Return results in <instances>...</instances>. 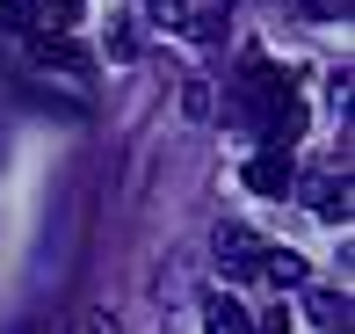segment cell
<instances>
[{"mask_svg": "<svg viewBox=\"0 0 355 334\" xmlns=\"http://www.w3.org/2000/svg\"><path fill=\"white\" fill-rule=\"evenodd\" d=\"M297 8L312 15V22H341V15H348V0H297Z\"/></svg>", "mask_w": 355, "mask_h": 334, "instance_id": "cell-12", "label": "cell"}, {"mask_svg": "<svg viewBox=\"0 0 355 334\" xmlns=\"http://www.w3.org/2000/svg\"><path fill=\"white\" fill-rule=\"evenodd\" d=\"M247 189H254V197H290V189H297V167H290V153L261 146V153L247 160Z\"/></svg>", "mask_w": 355, "mask_h": 334, "instance_id": "cell-3", "label": "cell"}, {"mask_svg": "<svg viewBox=\"0 0 355 334\" xmlns=\"http://www.w3.org/2000/svg\"><path fill=\"white\" fill-rule=\"evenodd\" d=\"M29 51H37V66H58V73H94V58L80 51V44H66V37H29Z\"/></svg>", "mask_w": 355, "mask_h": 334, "instance_id": "cell-4", "label": "cell"}, {"mask_svg": "<svg viewBox=\"0 0 355 334\" xmlns=\"http://www.w3.org/2000/svg\"><path fill=\"white\" fill-rule=\"evenodd\" d=\"M109 58H138V37H131V22H116V29H109Z\"/></svg>", "mask_w": 355, "mask_h": 334, "instance_id": "cell-13", "label": "cell"}, {"mask_svg": "<svg viewBox=\"0 0 355 334\" xmlns=\"http://www.w3.org/2000/svg\"><path fill=\"white\" fill-rule=\"evenodd\" d=\"M312 312L327 320V334H341L348 327V291H312Z\"/></svg>", "mask_w": 355, "mask_h": 334, "instance_id": "cell-8", "label": "cell"}, {"mask_svg": "<svg viewBox=\"0 0 355 334\" xmlns=\"http://www.w3.org/2000/svg\"><path fill=\"white\" fill-rule=\"evenodd\" d=\"M211 247H218V269H225L232 283H239V276H261V254H268V247L254 240L247 226H218V233H211Z\"/></svg>", "mask_w": 355, "mask_h": 334, "instance_id": "cell-2", "label": "cell"}, {"mask_svg": "<svg viewBox=\"0 0 355 334\" xmlns=\"http://www.w3.org/2000/svg\"><path fill=\"white\" fill-rule=\"evenodd\" d=\"M341 334H348V327H341Z\"/></svg>", "mask_w": 355, "mask_h": 334, "instance_id": "cell-17", "label": "cell"}, {"mask_svg": "<svg viewBox=\"0 0 355 334\" xmlns=\"http://www.w3.org/2000/svg\"><path fill=\"white\" fill-rule=\"evenodd\" d=\"M80 334H116V320H109V312H87V320H80Z\"/></svg>", "mask_w": 355, "mask_h": 334, "instance_id": "cell-16", "label": "cell"}, {"mask_svg": "<svg viewBox=\"0 0 355 334\" xmlns=\"http://www.w3.org/2000/svg\"><path fill=\"white\" fill-rule=\"evenodd\" d=\"M304 203H312L319 218H348V167L341 174H319V182L304 189Z\"/></svg>", "mask_w": 355, "mask_h": 334, "instance_id": "cell-6", "label": "cell"}, {"mask_svg": "<svg viewBox=\"0 0 355 334\" xmlns=\"http://www.w3.org/2000/svg\"><path fill=\"white\" fill-rule=\"evenodd\" d=\"M182 109H189V117H211V87L189 81V87H182Z\"/></svg>", "mask_w": 355, "mask_h": 334, "instance_id": "cell-14", "label": "cell"}, {"mask_svg": "<svg viewBox=\"0 0 355 334\" xmlns=\"http://www.w3.org/2000/svg\"><path fill=\"white\" fill-rule=\"evenodd\" d=\"M145 8H153L159 22H167V29H189V22L203 15V8H211V0H145Z\"/></svg>", "mask_w": 355, "mask_h": 334, "instance_id": "cell-7", "label": "cell"}, {"mask_svg": "<svg viewBox=\"0 0 355 334\" xmlns=\"http://www.w3.org/2000/svg\"><path fill=\"white\" fill-rule=\"evenodd\" d=\"M225 94H232V117L261 131V117H268V109H276L283 94H290V73H283V66H268V58H247L239 87H225Z\"/></svg>", "mask_w": 355, "mask_h": 334, "instance_id": "cell-1", "label": "cell"}, {"mask_svg": "<svg viewBox=\"0 0 355 334\" xmlns=\"http://www.w3.org/2000/svg\"><path fill=\"white\" fill-rule=\"evenodd\" d=\"M254 320L239 312V298L232 291H203V334H247Z\"/></svg>", "mask_w": 355, "mask_h": 334, "instance_id": "cell-5", "label": "cell"}, {"mask_svg": "<svg viewBox=\"0 0 355 334\" xmlns=\"http://www.w3.org/2000/svg\"><path fill=\"white\" fill-rule=\"evenodd\" d=\"M37 8H44V29H66V22H80V15H87V0H37Z\"/></svg>", "mask_w": 355, "mask_h": 334, "instance_id": "cell-11", "label": "cell"}, {"mask_svg": "<svg viewBox=\"0 0 355 334\" xmlns=\"http://www.w3.org/2000/svg\"><path fill=\"white\" fill-rule=\"evenodd\" d=\"M247 334H290V312H283V306H276V312H268V320H254V327H247Z\"/></svg>", "mask_w": 355, "mask_h": 334, "instance_id": "cell-15", "label": "cell"}, {"mask_svg": "<svg viewBox=\"0 0 355 334\" xmlns=\"http://www.w3.org/2000/svg\"><path fill=\"white\" fill-rule=\"evenodd\" d=\"M261 276H276V283H304V262H297V254H283V247H268V254H261Z\"/></svg>", "mask_w": 355, "mask_h": 334, "instance_id": "cell-9", "label": "cell"}, {"mask_svg": "<svg viewBox=\"0 0 355 334\" xmlns=\"http://www.w3.org/2000/svg\"><path fill=\"white\" fill-rule=\"evenodd\" d=\"M0 22H8V29H37L44 8H37V0H0Z\"/></svg>", "mask_w": 355, "mask_h": 334, "instance_id": "cell-10", "label": "cell"}]
</instances>
